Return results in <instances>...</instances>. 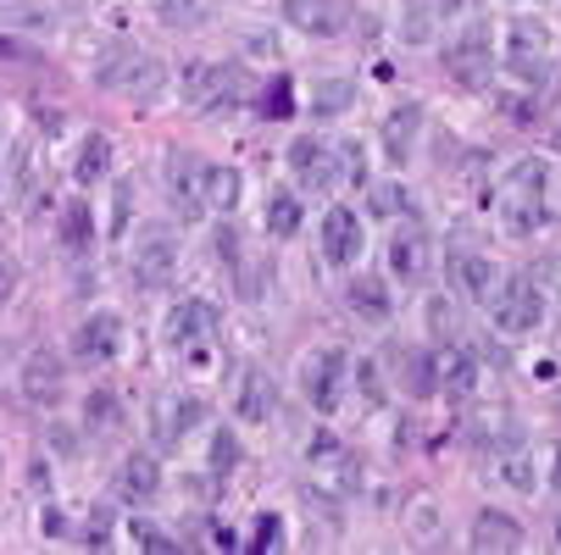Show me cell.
<instances>
[{
  "label": "cell",
  "instance_id": "cell-1",
  "mask_svg": "<svg viewBox=\"0 0 561 555\" xmlns=\"http://www.w3.org/2000/svg\"><path fill=\"white\" fill-rule=\"evenodd\" d=\"M545 184H550V173H545V162H534V155H523V162H512V173H506V184H501V222L512 228V233H539L545 228Z\"/></svg>",
  "mask_w": 561,
  "mask_h": 555
},
{
  "label": "cell",
  "instance_id": "cell-2",
  "mask_svg": "<svg viewBox=\"0 0 561 555\" xmlns=\"http://www.w3.org/2000/svg\"><path fill=\"white\" fill-rule=\"evenodd\" d=\"M445 78L456 90H484L495 78V28L484 18H472L467 28L450 34L445 45Z\"/></svg>",
  "mask_w": 561,
  "mask_h": 555
},
{
  "label": "cell",
  "instance_id": "cell-3",
  "mask_svg": "<svg viewBox=\"0 0 561 555\" xmlns=\"http://www.w3.org/2000/svg\"><path fill=\"white\" fill-rule=\"evenodd\" d=\"M501 61H506L512 78L545 90V78H550V28H545V18H512L506 39H501Z\"/></svg>",
  "mask_w": 561,
  "mask_h": 555
},
{
  "label": "cell",
  "instance_id": "cell-4",
  "mask_svg": "<svg viewBox=\"0 0 561 555\" xmlns=\"http://www.w3.org/2000/svg\"><path fill=\"white\" fill-rule=\"evenodd\" d=\"M490 311H495V328L501 334H534L545 323V289L528 273H512L506 284H495Z\"/></svg>",
  "mask_w": 561,
  "mask_h": 555
},
{
  "label": "cell",
  "instance_id": "cell-5",
  "mask_svg": "<svg viewBox=\"0 0 561 555\" xmlns=\"http://www.w3.org/2000/svg\"><path fill=\"white\" fill-rule=\"evenodd\" d=\"M206 167L211 162H201V155H190V150H168V162H162L168 200H173V211L184 222H201L211 211V200H206Z\"/></svg>",
  "mask_w": 561,
  "mask_h": 555
},
{
  "label": "cell",
  "instance_id": "cell-6",
  "mask_svg": "<svg viewBox=\"0 0 561 555\" xmlns=\"http://www.w3.org/2000/svg\"><path fill=\"white\" fill-rule=\"evenodd\" d=\"M289 173H295V184H300V189L329 195V189L345 178V155H340V144H329V139L300 134V139L289 144Z\"/></svg>",
  "mask_w": 561,
  "mask_h": 555
},
{
  "label": "cell",
  "instance_id": "cell-7",
  "mask_svg": "<svg viewBox=\"0 0 561 555\" xmlns=\"http://www.w3.org/2000/svg\"><path fill=\"white\" fill-rule=\"evenodd\" d=\"M345 378H351L345 350H334V345L311 350V356L300 361V394H306V406H311V412H334L340 394H345Z\"/></svg>",
  "mask_w": 561,
  "mask_h": 555
},
{
  "label": "cell",
  "instance_id": "cell-8",
  "mask_svg": "<svg viewBox=\"0 0 561 555\" xmlns=\"http://www.w3.org/2000/svg\"><path fill=\"white\" fill-rule=\"evenodd\" d=\"M162 84H168V67L156 61L150 50H128V56H117V61L101 67V90L128 95V101H150Z\"/></svg>",
  "mask_w": 561,
  "mask_h": 555
},
{
  "label": "cell",
  "instance_id": "cell-9",
  "mask_svg": "<svg viewBox=\"0 0 561 555\" xmlns=\"http://www.w3.org/2000/svg\"><path fill=\"white\" fill-rule=\"evenodd\" d=\"M128 267H134V284L139 289H168L173 273H179V240H173L168 228H145Z\"/></svg>",
  "mask_w": 561,
  "mask_h": 555
},
{
  "label": "cell",
  "instance_id": "cell-10",
  "mask_svg": "<svg viewBox=\"0 0 561 555\" xmlns=\"http://www.w3.org/2000/svg\"><path fill=\"white\" fill-rule=\"evenodd\" d=\"M389 273L400 284H428L434 273V240H428V228L423 222H407V228H394V240H389Z\"/></svg>",
  "mask_w": 561,
  "mask_h": 555
},
{
  "label": "cell",
  "instance_id": "cell-11",
  "mask_svg": "<svg viewBox=\"0 0 561 555\" xmlns=\"http://www.w3.org/2000/svg\"><path fill=\"white\" fill-rule=\"evenodd\" d=\"M123 339H128L123 316H117V311H95V316H84V323H78V334H72V356H78V361H90V367H106V361L123 356Z\"/></svg>",
  "mask_w": 561,
  "mask_h": 555
},
{
  "label": "cell",
  "instance_id": "cell-12",
  "mask_svg": "<svg viewBox=\"0 0 561 555\" xmlns=\"http://www.w3.org/2000/svg\"><path fill=\"white\" fill-rule=\"evenodd\" d=\"M233 67L228 61H184V78H179V90H184V101L190 106H222V101H233Z\"/></svg>",
  "mask_w": 561,
  "mask_h": 555
},
{
  "label": "cell",
  "instance_id": "cell-13",
  "mask_svg": "<svg viewBox=\"0 0 561 555\" xmlns=\"http://www.w3.org/2000/svg\"><path fill=\"white\" fill-rule=\"evenodd\" d=\"M211 334H217V311L206 300H179L162 323V339L173 350H201V345H211Z\"/></svg>",
  "mask_w": 561,
  "mask_h": 555
},
{
  "label": "cell",
  "instance_id": "cell-14",
  "mask_svg": "<svg viewBox=\"0 0 561 555\" xmlns=\"http://www.w3.org/2000/svg\"><path fill=\"white\" fill-rule=\"evenodd\" d=\"M362 251H367L362 211L334 206V211L323 217V256H329V267H351V262H362Z\"/></svg>",
  "mask_w": 561,
  "mask_h": 555
},
{
  "label": "cell",
  "instance_id": "cell-15",
  "mask_svg": "<svg viewBox=\"0 0 561 555\" xmlns=\"http://www.w3.org/2000/svg\"><path fill=\"white\" fill-rule=\"evenodd\" d=\"M467 544L478 550V555H506V550H523L528 544V533H523V522L512 517V511H478L472 517V533H467Z\"/></svg>",
  "mask_w": 561,
  "mask_h": 555
},
{
  "label": "cell",
  "instance_id": "cell-16",
  "mask_svg": "<svg viewBox=\"0 0 561 555\" xmlns=\"http://www.w3.org/2000/svg\"><path fill=\"white\" fill-rule=\"evenodd\" d=\"M417 134H423V106H417V101H400V106L383 112V155H389L394 167L412 162Z\"/></svg>",
  "mask_w": 561,
  "mask_h": 555
},
{
  "label": "cell",
  "instance_id": "cell-17",
  "mask_svg": "<svg viewBox=\"0 0 561 555\" xmlns=\"http://www.w3.org/2000/svg\"><path fill=\"white\" fill-rule=\"evenodd\" d=\"M450 289L472 305H490L495 300V262L478 256V251H456L450 256Z\"/></svg>",
  "mask_w": 561,
  "mask_h": 555
},
{
  "label": "cell",
  "instance_id": "cell-18",
  "mask_svg": "<svg viewBox=\"0 0 561 555\" xmlns=\"http://www.w3.org/2000/svg\"><path fill=\"white\" fill-rule=\"evenodd\" d=\"M23 401L28 406H56L61 401V389H67V367L50 356V350H34L28 361H23Z\"/></svg>",
  "mask_w": 561,
  "mask_h": 555
},
{
  "label": "cell",
  "instance_id": "cell-19",
  "mask_svg": "<svg viewBox=\"0 0 561 555\" xmlns=\"http://www.w3.org/2000/svg\"><path fill=\"white\" fill-rule=\"evenodd\" d=\"M117 495H123L128 506H145V500H156V495H162V461H156L150 450H134V455H123V466H117Z\"/></svg>",
  "mask_w": 561,
  "mask_h": 555
},
{
  "label": "cell",
  "instance_id": "cell-20",
  "mask_svg": "<svg viewBox=\"0 0 561 555\" xmlns=\"http://www.w3.org/2000/svg\"><path fill=\"white\" fill-rule=\"evenodd\" d=\"M284 18L311 39H334L345 34V0H284Z\"/></svg>",
  "mask_w": 561,
  "mask_h": 555
},
{
  "label": "cell",
  "instance_id": "cell-21",
  "mask_svg": "<svg viewBox=\"0 0 561 555\" xmlns=\"http://www.w3.org/2000/svg\"><path fill=\"white\" fill-rule=\"evenodd\" d=\"M233 406H239V417H245V423H273V417H278V383H273V372L245 367V378H239V394H233Z\"/></svg>",
  "mask_w": 561,
  "mask_h": 555
},
{
  "label": "cell",
  "instance_id": "cell-22",
  "mask_svg": "<svg viewBox=\"0 0 561 555\" xmlns=\"http://www.w3.org/2000/svg\"><path fill=\"white\" fill-rule=\"evenodd\" d=\"M434 367H439V394H450V401H467L478 389V356L467 345H439Z\"/></svg>",
  "mask_w": 561,
  "mask_h": 555
},
{
  "label": "cell",
  "instance_id": "cell-23",
  "mask_svg": "<svg viewBox=\"0 0 561 555\" xmlns=\"http://www.w3.org/2000/svg\"><path fill=\"white\" fill-rule=\"evenodd\" d=\"M206 423V406L195 394H179V401H162L156 406V444H179L184 433H195Z\"/></svg>",
  "mask_w": 561,
  "mask_h": 555
},
{
  "label": "cell",
  "instance_id": "cell-24",
  "mask_svg": "<svg viewBox=\"0 0 561 555\" xmlns=\"http://www.w3.org/2000/svg\"><path fill=\"white\" fill-rule=\"evenodd\" d=\"M56 233H61V245L72 256H90L95 251V206L90 200H67L56 211Z\"/></svg>",
  "mask_w": 561,
  "mask_h": 555
},
{
  "label": "cell",
  "instance_id": "cell-25",
  "mask_svg": "<svg viewBox=\"0 0 561 555\" xmlns=\"http://www.w3.org/2000/svg\"><path fill=\"white\" fill-rule=\"evenodd\" d=\"M394 372H400V389H407L412 401H428V394H439L434 350H400V356H394Z\"/></svg>",
  "mask_w": 561,
  "mask_h": 555
},
{
  "label": "cell",
  "instance_id": "cell-26",
  "mask_svg": "<svg viewBox=\"0 0 561 555\" xmlns=\"http://www.w3.org/2000/svg\"><path fill=\"white\" fill-rule=\"evenodd\" d=\"M345 300H351V311L362 316V323H389V316H394V300H389V284H383V278H373V273H362V278H351V289H345Z\"/></svg>",
  "mask_w": 561,
  "mask_h": 555
},
{
  "label": "cell",
  "instance_id": "cell-27",
  "mask_svg": "<svg viewBox=\"0 0 561 555\" xmlns=\"http://www.w3.org/2000/svg\"><path fill=\"white\" fill-rule=\"evenodd\" d=\"M112 173V139L106 134H84L78 139V155H72V178L78 184H101Z\"/></svg>",
  "mask_w": 561,
  "mask_h": 555
},
{
  "label": "cell",
  "instance_id": "cell-28",
  "mask_svg": "<svg viewBox=\"0 0 561 555\" xmlns=\"http://www.w3.org/2000/svg\"><path fill=\"white\" fill-rule=\"evenodd\" d=\"M300 195H289V189H273L267 195V211H262V222H267V233H273V240H295V233H300Z\"/></svg>",
  "mask_w": 561,
  "mask_h": 555
},
{
  "label": "cell",
  "instance_id": "cell-29",
  "mask_svg": "<svg viewBox=\"0 0 561 555\" xmlns=\"http://www.w3.org/2000/svg\"><path fill=\"white\" fill-rule=\"evenodd\" d=\"M217 7H222V0H162L156 12H162V23H168V28L190 34V28H201V23H206Z\"/></svg>",
  "mask_w": 561,
  "mask_h": 555
},
{
  "label": "cell",
  "instance_id": "cell-30",
  "mask_svg": "<svg viewBox=\"0 0 561 555\" xmlns=\"http://www.w3.org/2000/svg\"><path fill=\"white\" fill-rule=\"evenodd\" d=\"M400 39L407 45L434 39V0H400Z\"/></svg>",
  "mask_w": 561,
  "mask_h": 555
},
{
  "label": "cell",
  "instance_id": "cell-31",
  "mask_svg": "<svg viewBox=\"0 0 561 555\" xmlns=\"http://www.w3.org/2000/svg\"><path fill=\"white\" fill-rule=\"evenodd\" d=\"M495 472H501V484L517 489V495H534V489H539V484H534V461H528V450H506V455H495Z\"/></svg>",
  "mask_w": 561,
  "mask_h": 555
},
{
  "label": "cell",
  "instance_id": "cell-32",
  "mask_svg": "<svg viewBox=\"0 0 561 555\" xmlns=\"http://www.w3.org/2000/svg\"><path fill=\"white\" fill-rule=\"evenodd\" d=\"M407 522H412V539H417V544H434V539H439V522H445V517H439V500H434V495L407 500Z\"/></svg>",
  "mask_w": 561,
  "mask_h": 555
},
{
  "label": "cell",
  "instance_id": "cell-33",
  "mask_svg": "<svg viewBox=\"0 0 561 555\" xmlns=\"http://www.w3.org/2000/svg\"><path fill=\"white\" fill-rule=\"evenodd\" d=\"M0 23H7V34H34V28H45L50 23V12L45 7H34V0H0Z\"/></svg>",
  "mask_w": 561,
  "mask_h": 555
},
{
  "label": "cell",
  "instance_id": "cell-34",
  "mask_svg": "<svg viewBox=\"0 0 561 555\" xmlns=\"http://www.w3.org/2000/svg\"><path fill=\"white\" fill-rule=\"evenodd\" d=\"M206 200H211V211H233V200H239V173L222 167V162H211V167H206Z\"/></svg>",
  "mask_w": 561,
  "mask_h": 555
},
{
  "label": "cell",
  "instance_id": "cell-35",
  "mask_svg": "<svg viewBox=\"0 0 561 555\" xmlns=\"http://www.w3.org/2000/svg\"><path fill=\"white\" fill-rule=\"evenodd\" d=\"M117 417H123V406H117V394H112V389H95L90 401H84V423H90L95 433L117 428Z\"/></svg>",
  "mask_w": 561,
  "mask_h": 555
},
{
  "label": "cell",
  "instance_id": "cell-36",
  "mask_svg": "<svg viewBox=\"0 0 561 555\" xmlns=\"http://www.w3.org/2000/svg\"><path fill=\"white\" fill-rule=\"evenodd\" d=\"M128 539H134V550H150V555H179V539H168L156 522H128Z\"/></svg>",
  "mask_w": 561,
  "mask_h": 555
},
{
  "label": "cell",
  "instance_id": "cell-37",
  "mask_svg": "<svg viewBox=\"0 0 561 555\" xmlns=\"http://www.w3.org/2000/svg\"><path fill=\"white\" fill-rule=\"evenodd\" d=\"M373 211L378 217H400V211H412V189L407 184H373Z\"/></svg>",
  "mask_w": 561,
  "mask_h": 555
},
{
  "label": "cell",
  "instance_id": "cell-38",
  "mask_svg": "<svg viewBox=\"0 0 561 555\" xmlns=\"http://www.w3.org/2000/svg\"><path fill=\"white\" fill-rule=\"evenodd\" d=\"M428 334H434V345H450L461 334V316L450 311V300H428Z\"/></svg>",
  "mask_w": 561,
  "mask_h": 555
},
{
  "label": "cell",
  "instance_id": "cell-39",
  "mask_svg": "<svg viewBox=\"0 0 561 555\" xmlns=\"http://www.w3.org/2000/svg\"><path fill=\"white\" fill-rule=\"evenodd\" d=\"M262 112H267L273 123H284V117L295 112V84H289V78H273V84L262 90Z\"/></svg>",
  "mask_w": 561,
  "mask_h": 555
},
{
  "label": "cell",
  "instance_id": "cell-40",
  "mask_svg": "<svg viewBox=\"0 0 561 555\" xmlns=\"http://www.w3.org/2000/svg\"><path fill=\"white\" fill-rule=\"evenodd\" d=\"M251 550H256V555H267V550H284V517H278V511H262V517H256Z\"/></svg>",
  "mask_w": 561,
  "mask_h": 555
},
{
  "label": "cell",
  "instance_id": "cell-41",
  "mask_svg": "<svg viewBox=\"0 0 561 555\" xmlns=\"http://www.w3.org/2000/svg\"><path fill=\"white\" fill-rule=\"evenodd\" d=\"M351 78H329V84L323 90H317V117H334V112H345L351 106Z\"/></svg>",
  "mask_w": 561,
  "mask_h": 555
},
{
  "label": "cell",
  "instance_id": "cell-42",
  "mask_svg": "<svg viewBox=\"0 0 561 555\" xmlns=\"http://www.w3.org/2000/svg\"><path fill=\"white\" fill-rule=\"evenodd\" d=\"M306 461H311V466H329V461H345V444H340L334 433H317V439L306 444Z\"/></svg>",
  "mask_w": 561,
  "mask_h": 555
},
{
  "label": "cell",
  "instance_id": "cell-43",
  "mask_svg": "<svg viewBox=\"0 0 561 555\" xmlns=\"http://www.w3.org/2000/svg\"><path fill=\"white\" fill-rule=\"evenodd\" d=\"M228 466H239V439L222 428V433H211V472H228Z\"/></svg>",
  "mask_w": 561,
  "mask_h": 555
},
{
  "label": "cell",
  "instance_id": "cell-44",
  "mask_svg": "<svg viewBox=\"0 0 561 555\" xmlns=\"http://www.w3.org/2000/svg\"><path fill=\"white\" fill-rule=\"evenodd\" d=\"M128 211H134V184H117V195H112V233H128Z\"/></svg>",
  "mask_w": 561,
  "mask_h": 555
},
{
  "label": "cell",
  "instance_id": "cell-45",
  "mask_svg": "<svg viewBox=\"0 0 561 555\" xmlns=\"http://www.w3.org/2000/svg\"><path fill=\"white\" fill-rule=\"evenodd\" d=\"M356 383H362V394H367L373 406L383 401V378H378V361H362V367H356Z\"/></svg>",
  "mask_w": 561,
  "mask_h": 555
},
{
  "label": "cell",
  "instance_id": "cell-46",
  "mask_svg": "<svg viewBox=\"0 0 561 555\" xmlns=\"http://www.w3.org/2000/svg\"><path fill=\"white\" fill-rule=\"evenodd\" d=\"M217 262H222V267L239 262V233H233V228H217Z\"/></svg>",
  "mask_w": 561,
  "mask_h": 555
},
{
  "label": "cell",
  "instance_id": "cell-47",
  "mask_svg": "<svg viewBox=\"0 0 561 555\" xmlns=\"http://www.w3.org/2000/svg\"><path fill=\"white\" fill-rule=\"evenodd\" d=\"M0 61H34V50L23 39H12V34H0Z\"/></svg>",
  "mask_w": 561,
  "mask_h": 555
},
{
  "label": "cell",
  "instance_id": "cell-48",
  "mask_svg": "<svg viewBox=\"0 0 561 555\" xmlns=\"http://www.w3.org/2000/svg\"><path fill=\"white\" fill-rule=\"evenodd\" d=\"M39 528H45L50 539H61V533H67V517H61L56 506H45V511H39Z\"/></svg>",
  "mask_w": 561,
  "mask_h": 555
},
{
  "label": "cell",
  "instance_id": "cell-49",
  "mask_svg": "<svg viewBox=\"0 0 561 555\" xmlns=\"http://www.w3.org/2000/svg\"><path fill=\"white\" fill-rule=\"evenodd\" d=\"M12 289H18V273H12V262H7V256H0V305L12 300Z\"/></svg>",
  "mask_w": 561,
  "mask_h": 555
},
{
  "label": "cell",
  "instance_id": "cell-50",
  "mask_svg": "<svg viewBox=\"0 0 561 555\" xmlns=\"http://www.w3.org/2000/svg\"><path fill=\"white\" fill-rule=\"evenodd\" d=\"M434 12H445V18H456V12H467V0H434Z\"/></svg>",
  "mask_w": 561,
  "mask_h": 555
},
{
  "label": "cell",
  "instance_id": "cell-51",
  "mask_svg": "<svg viewBox=\"0 0 561 555\" xmlns=\"http://www.w3.org/2000/svg\"><path fill=\"white\" fill-rule=\"evenodd\" d=\"M550 484H556V495H561V450H556V478H550Z\"/></svg>",
  "mask_w": 561,
  "mask_h": 555
},
{
  "label": "cell",
  "instance_id": "cell-52",
  "mask_svg": "<svg viewBox=\"0 0 561 555\" xmlns=\"http://www.w3.org/2000/svg\"><path fill=\"white\" fill-rule=\"evenodd\" d=\"M556 150H561V123H556Z\"/></svg>",
  "mask_w": 561,
  "mask_h": 555
},
{
  "label": "cell",
  "instance_id": "cell-53",
  "mask_svg": "<svg viewBox=\"0 0 561 555\" xmlns=\"http://www.w3.org/2000/svg\"><path fill=\"white\" fill-rule=\"evenodd\" d=\"M556 544H561V522H556Z\"/></svg>",
  "mask_w": 561,
  "mask_h": 555
}]
</instances>
